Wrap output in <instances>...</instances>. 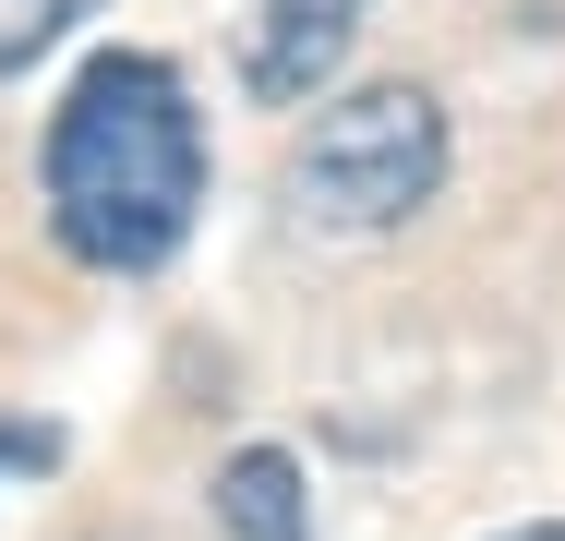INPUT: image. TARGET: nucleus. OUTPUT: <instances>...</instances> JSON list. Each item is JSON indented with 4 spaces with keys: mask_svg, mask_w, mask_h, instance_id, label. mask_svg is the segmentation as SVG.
<instances>
[{
    "mask_svg": "<svg viewBox=\"0 0 565 541\" xmlns=\"http://www.w3.org/2000/svg\"><path fill=\"white\" fill-rule=\"evenodd\" d=\"M193 205H205V132H193L181 73L145 61V49L85 61V85L49 120V229H61V253H85L109 277H145V265L181 253Z\"/></svg>",
    "mask_w": 565,
    "mask_h": 541,
    "instance_id": "obj_1",
    "label": "nucleus"
},
{
    "mask_svg": "<svg viewBox=\"0 0 565 541\" xmlns=\"http://www.w3.org/2000/svg\"><path fill=\"white\" fill-rule=\"evenodd\" d=\"M434 181H446V108L422 85L338 97L301 132V157H289V205L313 229H397V216L434 205Z\"/></svg>",
    "mask_w": 565,
    "mask_h": 541,
    "instance_id": "obj_2",
    "label": "nucleus"
},
{
    "mask_svg": "<svg viewBox=\"0 0 565 541\" xmlns=\"http://www.w3.org/2000/svg\"><path fill=\"white\" fill-rule=\"evenodd\" d=\"M349 36H361V0H265L253 36H241V85L265 108H301L349 61Z\"/></svg>",
    "mask_w": 565,
    "mask_h": 541,
    "instance_id": "obj_3",
    "label": "nucleus"
},
{
    "mask_svg": "<svg viewBox=\"0 0 565 541\" xmlns=\"http://www.w3.org/2000/svg\"><path fill=\"white\" fill-rule=\"evenodd\" d=\"M217 530L228 541H313V494H301V469L277 445H241L217 469Z\"/></svg>",
    "mask_w": 565,
    "mask_h": 541,
    "instance_id": "obj_4",
    "label": "nucleus"
},
{
    "mask_svg": "<svg viewBox=\"0 0 565 541\" xmlns=\"http://www.w3.org/2000/svg\"><path fill=\"white\" fill-rule=\"evenodd\" d=\"M85 12H97V0H0V73H24L36 49H61Z\"/></svg>",
    "mask_w": 565,
    "mask_h": 541,
    "instance_id": "obj_5",
    "label": "nucleus"
},
{
    "mask_svg": "<svg viewBox=\"0 0 565 541\" xmlns=\"http://www.w3.org/2000/svg\"><path fill=\"white\" fill-rule=\"evenodd\" d=\"M0 469H61V433L49 422H0Z\"/></svg>",
    "mask_w": 565,
    "mask_h": 541,
    "instance_id": "obj_6",
    "label": "nucleus"
},
{
    "mask_svg": "<svg viewBox=\"0 0 565 541\" xmlns=\"http://www.w3.org/2000/svg\"><path fill=\"white\" fill-rule=\"evenodd\" d=\"M493 541H565V530H493Z\"/></svg>",
    "mask_w": 565,
    "mask_h": 541,
    "instance_id": "obj_7",
    "label": "nucleus"
}]
</instances>
